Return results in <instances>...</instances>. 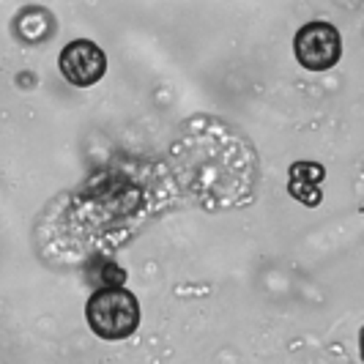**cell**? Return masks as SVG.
I'll list each match as a JSON object with an SVG mask.
<instances>
[{
	"label": "cell",
	"mask_w": 364,
	"mask_h": 364,
	"mask_svg": "<svg viewBox=\"0 0 364 364\" xmlns=\"http://www.w3.org/2000/svg\"><path fill=\"white\" fill-rule=\"evenodd\" d=\"M293 53L299 66H304L307 72H326L331 66H337L343 55L340 31L331 22H321V19L307 22L293 36Z\"/></svg>",
	"instance_id": "obj_2"
},
{
	"label": "cell",
	"mask_w": 364,
	"mask_h": 364,
	"mask_svg": "<svg viewBox=\"0 0 364 364\" xmlns=\"http://www.w3.org/2000/svg\"><path fill=\"white\" fill-rule=\"evenodd\" d=\"M58 69L72 85L91 88L107 72V58L99 44H93L88 38H77L63 47V53L58 58Z\"/></svg>",
	"instance_id": "obj_3"
},
{
	"label": "cell",
	"mask_w": 364,
	"mask_h": 364,
	"mask_svg": "<svg viewBox=\"0 0 364 364\" xmlns=\"http://www.w3.org/2000/svg\"><path fill=\"white\" fill-rule=\"evenodd\" d=\"M85 321L102 340H127L140 326V301L121 285L99 288L85 304Z\"/></svg>",
	"instance_id": "obj_1"
}]
</instances>
